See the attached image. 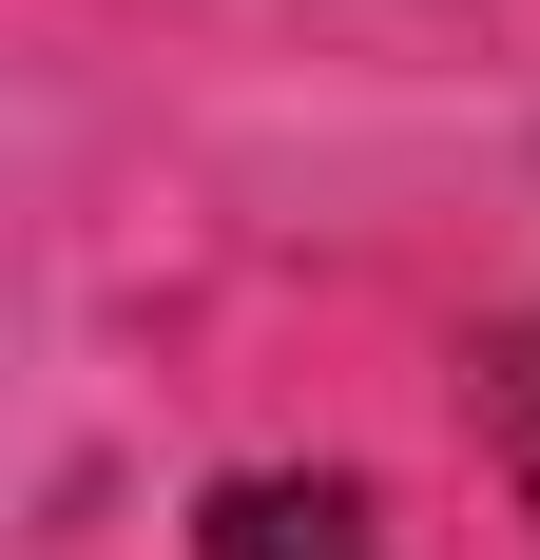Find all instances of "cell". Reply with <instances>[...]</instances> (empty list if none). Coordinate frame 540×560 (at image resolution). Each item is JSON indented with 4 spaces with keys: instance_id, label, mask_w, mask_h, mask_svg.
Here are the masks:
<instances>
[{
    "instance_id": "cell-1",
    "label": "cell",
    "mask_w": 540,
    "mask_h": 560,
    "mask_svg": "<svg viewBox=\"0 0 540 560\" xmlns=\"http://www.w3.org/2000/svg\"><path fill=\"white\" fill-rule=\"evenodd\" d=\"M193 560H386L367 541V483H328V464H251L193 503Z\"/></svg>"
},
{
    "instance_id": "cell-2",
    "label": "cell",
    "mask_w": 540,
    "mask_h": 560,
    "mask_svg": "<svg viewBox=\"0 0 540 560\" xmlns=\"http://www.w3.org/2000/svg\"><path fill=\"white\" fill-rule=\"evenodd\" d=\"M483 445H502V483H521V522H540V310L483 329Z\"/></svg>"
}]
</instances>
